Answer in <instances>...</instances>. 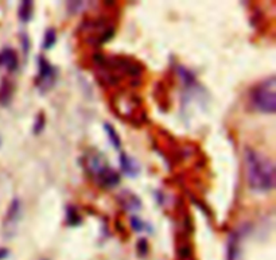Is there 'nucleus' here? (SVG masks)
<instances>
[{"label": "nucleus", "instance_id": "nucleus-15", "mask_svg": "<svg viewBox=\"0 0 276 260\" xmlns=\"http://www.w3.org/2000/svg\"><path fill=\"white\" fill-rule=\"evenodd\" d=\"M45 124H46L45 114H44V112H41V114H38V116H37V120H35V123H34V127H33L34 134H35V135L41 134V132L44 131Z\"/></svg>", "mask_w": 276, "mask_h": 260}, {"label": "nucleus", "instance_id": "nucleus-7", "mask_svg": "<svg viewBox=\"0 0 276 260\" xmlns=\"http://www.w3.org/2000/svg\"><path fill=\"white\" fill-rule=\"evenodd\" d=\"M18 54L11 47H6L0 51V66L6 68L8 71H15L18 69Z\"/></svg>", "mask_w": 276, "mask_h": 260}, {"label": "nucleus", "instance_id": "nucleus-4", "mask_svg": "<svg viewBox=\"0 0 276 260\" xmlns=\"http://www.w3.org/2000/svg\"><path fill=\"white\" fill-rule=\"evenodd\" d=\"M82 167L88 175H91L92 178H96L104 168L108 167V162L101 155V152L91 150L87 154H84V157H82Z\"/></svg>", "mask_w": 276, "mask_h": 260}, {"label": "nucleus", "instance_id": "nucleus-2", "mask_svg": "<svg viewBox=\"0 0 276 260\" xmlns=\"http://www.w3.org/2000/svg\"><path fill=\"white\" fill-rule=\"evenodd\" d=\"M251 107L260 114L274 115L276 111V78L271 76L252 88L249 93Z\"/></svg>", "mask_w": 276, "mask_h": 260}, {"label": "nucleus", "instance_id": "nucleus-13", "mask_svg": "<svg viewBox=\"0 0 276 260\" xmlns=\"http://www.w3.org/2000/svg\"><path fill=\"white\" fill-rule=\"evenodd\" d=\"M55 42H57V31H55V28L53 27L47 28L46 33H45L42 47H44V50H50L53 46H54Z\"/></svg>", "mask_w": 276, "mask_h": 260}, {"label": "nucleus", "instance_id": "nucleus-19", "mask_svg": "<svg viewBox=\"0 0 276 260\" xmlns=\"http://www.w3.org/2000/svg\"><path fill=\"white\" fill-rule=\"evenodd\" d=\"M138 251L140 255H146L148 252V244H147L146 238H140L138 241Z\"/></svg>", "mask_w": 276, "mask_h": 260}, {"label": "nucleus", "instance_id": "nucleus-6", "mask_svg": "<svg viewBox=\"0 0 276 260\" xmlns=\"http://www.w3.org/2000/svg\"><path fill=\"white\" fill-rule=\"evenodd\" d=\"M94 181L103 189H114L115 186H117L120 184V175L119 173L115 171L114 168H111L108 166L98 174L97 177L94 178Z\"/></svg>", "mask_w": 276, "mask_h": 260}, {"label": "nucleus", "instance_id": "nucleus-3", "mask_svg": "<svg viewBox=\"0 0 276 260\" xmlns=\"http://www.w3.org/2000/svg\"><path fill=\"white\" fill-rule=\"evenodd\" d=\"M55 80H57V69L45 58L44 55H39L38 74H37V78H35V84H37L41 93L49 91L50 88L54 85Z\"/></svg>", "mask_w": 276, "mask_h": 260}, {"label": "nucleus", "instance_id": "nucleus-11", "mask_svg": "<svg viewBox=\"0 0 276 260\" xmlns=\"http://www.w3.org/2000/svg\"><path fill=\"white\" fill-rule=\"evenodd\" d=\"M103 127L105 134L108 136L109 142L112 143V146H114L116 150H120V147H121V139H120L119 134L115 130V127H112L109 123H104Z\"/></svg>", "mask_w": 276, "mask_h": 260}, {"label": "nucleus", "instance_id": "nucleus-20", "mask_svg": "<svg viewBox=\"0 0 276 260\" xmlns=\"http://www.w3.org/2000/svg\"><path fill=\"white\" fill-rule=\"evenodd\" d=\"M7 255H8V251H7V249H4V248L0 249V259H4Z\"/></svg>", "mask_w": 276, "mask_h": 260}, {"label": "nucleus", "instance_id": "nucleus-18", "mask_svg": "<svg viewBox=\"0 0 276 260\" xmlns=\"http://www.w3.org/2000/svg\"><path fill=\"white\" fill-rule=\"evenodd\" d=\"M85 1H68V8L70 10L71 12H76L78 10H82L84 8V4Z\"/></svg>", "mask_w": 276, "mask_h": 260}, {"label": "nucleus", "instance_id": "nucleus-16", "mask_svg": "<svg viewBox=\"0 0 276 260\" xmlns=\"http://www.w3.org/2000/svg\"><path fill=\"white\" fill-rule=\"evenodd\" d=\"M131 228L135 231V232H141V231H144V228H146V222H143L139 218V217L136 216H132L131 217Z\"/></svg>", "mask_w": 276, "mask_h": 260}, {"label": "nucleus", "instance_id": "nucleus-8", "mask_svg": "<svg viewBox=\"0 0 276 260\" xmlns=\"http://www.w3.org/2000/svg\"><path fill=\"white\" fill-rule=\"evenodd\" d=\"M120 166H121L123 173L127 174L131 178H134V177H136L138 174L140 173V166L138 165V162L134 158H131L125 152L120 154Z\"/></svg>", "mask_w": 276, "mask_h": 260}, {"label": "nucleus", "instance_id": "nucleus-1", "mask_svg": "<svg viewBox=\"0 0 276 260\" xmlns=\"http://www.w3.org/2000/svg\"><path fill=\"white\" fill-rule=\"evenodd\" d=\"M247 181L251 190L256 193H268L274 190L276 184L275 165L268 157L256 151L251 147L244 150Z\"/></svg>", "mask_w": 276, "mask_h": 260}, {"label": "nucleus", "instance_id": "nucleus-9", "mask_svg": "<svg viewBox=\"0 0 276 260\" xmlns=\"http://www.w3.org/2000/svg\"><path fill=\"white\" fill-rule=\"evenodd\" d=\"M119 197L120 202L125 211H139L141 208V201L139 200V197L131 191H124Z\"/></svg>", "mask_w": 276, "mask_h": 260}, {"label": "nucleus", "instance_id": "nucleus-14", "mask_svg": "<svg viewBox=\"0 0 276 260\" xmlns=\"http://www.w3.org/2000/svg\"><path fill=\"white\" fill-rule=\"evenodd\" d=\"M12 93V87L8 82H4L3 87L0 88V103L6 104L10 98H11Z\"/></svg>", "mask_w": 276, "mask_h": 260}, {"label": "nucleus", "instance_id": "nucleus-17", "mask_svg": "<svg viewBox=\"0 0 276 260\" xmlns=\"http://www.w3.org/2000/svg\"><path fill=\"white\" fill-rule=\"evenodd\" d=\"M21 42H22L23 54L27 55L28 53H30V38H28L27 34H24V33L21 34Z\"/></svg>", "mask_w": 276, "mask_h": 260}, {"label": "nucleus", "instance_id": "nucleus-5", "mask_svg": "<svg viewBox=\"0 0 276 260\" xmlns=\"http://www.w3.org/2000/svg\"><path fill=\"white\" fill-rule=\"evenodd\" d=\"M21 212H22L21 201L18 198H14L8 206V209H7L6 217H4V221H3V228H4V232H7V235L10 231H14L17 227L19 217H21Z\"/></svg>", "mask_w": 276, "mask_h": 260}, {"label": "nucleus", "instance_id": "nucleus-12", "mask_svg": "<svg viewBox=\"0 0 276 260\" xmlns=\"http://www.w3.org/2000/svg\"><path fill=\"white\" fill-rule=\"evenodd\" d=\"M82 222L81 214L78 213L74 206H68L66 209V224L70 227H77Z\"/></svg>", "mask_w": 276, "mask_h": 260}, {"label": "nucleus", "instance_id": "nucleus-10", "mask_svg": "<svg viewBox=\"0 0 276 260\" xmlns=\"http://www.w3.org/2000/svg\"><path fill=\"white\" fill-rule=\"evenodd\" d=\"M34 11V1L31 0H23L18 10V17L21 19V22L28 23L33 18Z\"/></svg>", "mask_w": 276, "mask_h": 260}]
</instances>
